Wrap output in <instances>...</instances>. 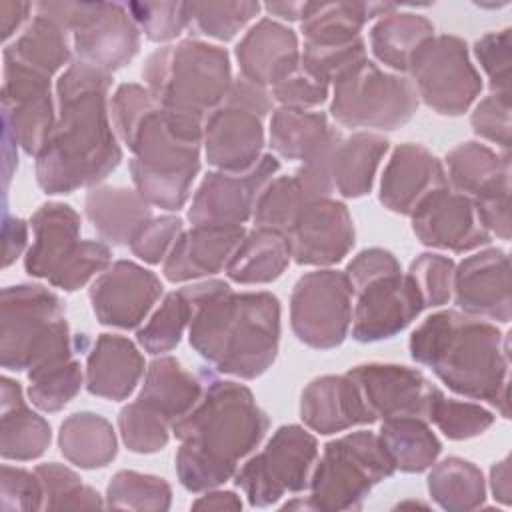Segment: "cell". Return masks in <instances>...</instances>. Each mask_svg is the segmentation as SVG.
Segmentation results:
<instances>
[{
    "label": "cell",
    "instance_id": "cell-1",
    "mask_svg": "<svg viewBox=\"0 0 512 512\" xmlns=\"http://www.w3.org/2000/svg\"><path fill=\"white\" fill-rule=\"evenodd\" d=\"M112 80V74L76 58L58 74L56 122L34 166L44 194L98 186L120 166V138L110 118Z\"/></svg>",
    "mask_w": 512,
    "mask_h": 512
},
{
    "label": "cell",
    "instance_id": "cell-2",
    "mask_svg": "<svg viewBox=\"0 0 512 512\" xmlns=\"http://www.w3.org/2000/svg\"><path fill=\"white\" fill-rule=\"evenodd\" d=\"M110 118L132 152L134 190L166 212L184 208L200 172L204 116L166 108L144 84L124 82L110 96Z\"/></svg>",
    "mask_w": 512,
    "mask_h": 512
},
{
    "label": "cell",
    "instance_id": "cell-3",
    "mask_svg": "<svg viewBox=\"0 0 512 512\" xmlns=\"http://www.w3.org/2000/svg\"><path fill=\"white\" fill-rule=\"evenodd\" d=\"M198 404L172 432L180 440L174 456L178 482L188 492H206L234 478L238 462L264 440L270 420L252 390L204 370Z\"/></svg>",
    "mask_w": 512,
    "mask_h": 512
},
{
    "label": "cell",
    "instance_id": "cell-4",
    "mask_svg": "<svg viewBox=\"0 0 512 512\" xmlns=\"http://www.w3.org/2000/svg\"><path fill=\"white\" fill-rule=\"evenodd\" d=\"M182 290L192 304L188 342L198 356L242 380H254L274 364L282 310L272 292H234L220 278H204Z\"/></svg>",
    "mask_w": 512,
    "mask_h": 512
},
{
    "label": "cell",
    "instance_id": "cell-5",
    "mask_svg": "<svg viewBox=\"0 0 512 512\" xmlns=\"http://www.w3.org/2000/svg\"><path fill=\"white\" fill-rule=\"evenodd\" d=\"M508 332L460 310H438L410 334V356L452 392L494 406L502 418L508 410Z\"/></svg>",
    "mask_w": 512,
    "mask_h": 512
},
{
    "label": "cell",
    "instance_id": "cell-6",
    "mask_svg": "<svg viewBox=\"0 0 512 512\" xmlns=\"http://www.w3.org/2000/svg\"><path fill=\"white\" fill-rule=\"evenodd\" d=\"M86 334H72L62 298L36 282L2 288L0 364L28 372L40 364L76 356L86 350Z\"/></svg>",
    "mask_w": 512,
    "mask_h": 512
},
{
    "label": "cell",
    "instance_id": "cell-7",
    "mask_svg": "<svg viewBox=\"0 0 512 512\" xmlns=\"http://www.w3.org/2000/svg\"><path fill=\"white\" fill-rule=\"evenodd\" d=\"M140 74L162 106L204 118L224 100L234 82L230 54L196 38L156 48L144 60Z\"/></svg>",
    "mask_w": 512,
    "mask_h": 512
},
{
    "label": "cell",
    "instance_id": "cell-8",
    "mask_svg": "<svg viewBox=\"0 0 512 512\" xmlns=\"http://www.w3.org/2000/svg\"><path fill=\"white\" fill-rule=\"evenodd\" d=\"M394 472V460L376 432H348L324 444L310 476V506L328 512L356 510Z\"/></svg>",
    "mask_w": 512,
    "mask_h": 512
},
{
    "label": "cell",
    "instance_id": "cell-9",
    "mask_svg": "<svg viewBox=\"0 0 512 512\" xmlns=\"http://www.w3.org/2000/svg\"><path fill=\"white\" fill-rule=\"evenodd\" d=\"M418 104L410 78L382 70L368 56L330 84V116L346 128L396 130L414 118Z\"/></svg>",
    "mask_w": 512,
    "mask_h": 512
},
{
    "label": "cell",
    "instance_id": "cell-10",
    "mask_svg": "<svg viewBox=\"0 0 512 512\" xmlns=\"http://www.w3.org/2000/svg\"><path fill=\"white\" fill-rule=\"evenodd\" d=\"M268 88L234 78L224 100L206 114L202 148L206 162L222 172H246L264 156V120L274 110Z\"/></svg>",
    "mask_w": 512,
    "mask_h": 512
},
{
    "label": "cell",
    "instance_id": "cell-11",
    "mask_svg": "<svg viewBox=\"0 0 512 512\" xmlns=\"http://www.w3.org/2000/svg\"><path fill=\"white\" fill-rule=\"evenodd\" d=\"M36 10L58 20L72 38L74 58L108 74L140 52V30L120 2H40Z\"/></svg>",
    "mask_w": 512,
    "mask_h": 512
},
{
    "label": "cell",
    "instance_id": "cell-12",
    "mask_svg": "<svg viewBox=\"0 0 512 512\" xmlns=\"http://www.w3.org/2000/svg\"><path fill=\"white\" fill-rule=\"evenodd\" d=\"M316 460V438L300 424H282L260 452L240 464L234 484L250 506L266 508L284 498V494L306 490Z\"/></svg>",
    "mask_w": 512,
    "mask_h": 512
},
{
    "label": "cell",
    "instance_id": "cell-13",
    "mask_svg": "<svg viewBox=\"0 0 512 512\" xmlns=\"http://www.w3.org/2000/svg\"><path fill=\"white\" fill-rule=\"evenodd\" d=\"M418 100L442 116H460L482 92V78L470 60L468 44L454 34H434L408 64Z\"/></svg>",
    "mask_w": 512,
    "mask_h": 512
},
{
    "label": "cell",
    "instance_id": "cell-14",
    "mask_svg": "<svg viewBox=\"0 0 512 512\" xmlns=\"http://www.w3.org/2000/svg\"><path fill=\"white\" fill-rule=\"evenodd\" d=\"M352 324V286L342 270L318 268L302 274L290 294L294 336L314 348H338Z\"/></svg>",
    "mask_w": 512,
    "mask_h": 512
},
{
    "label": "cell",
    "instance_id": "cell-15",
    "mask_svg": "<svg viewBox=\"0 0 512 512\" xmlns=\"http://www.w3.org/2000/svg\"><path fill=\"white\" fill-rule=\"evenodd\" d=\"M2 130L28 156H38L56 122V96L52 78L4 60L2 70Z\"/></svg>",
    "mask_w": 512,
    "mask_h": 512
},
{
    "label": "cell",
    "instance_id": "cell-16",
    "mask_svg": "<svg viewBox=\"0 0 512 512\" xmlns=\"http://www.w3.org/2000/svg\"><path fill=\"white\" fill-rule=\"evenodd\" d=\"M278 170V158L264 154L256 166L246 172H208L192 194L188 220L192 226H242L254 216L262 190Z\"/></svg>",
    "mask_w": 512,
    "mask_h": 512
},
{
    "label": "cell",
    "instance_id": "cell-17",
    "mask_svg": "<svg viewBox=\"0 0 512 512\" xmlns=\"http://www.w3.org/2000/svg\"><path fill=\"white\" fill-rule=\"evenodd\" d=\"M352 298V338L362 344L398 336L424 310L414 284L402 270L354 286Z\"/></svg>",
    "mask_w": 512,
    "mask_h": 512
},
{
    "label": "cell",
    "instance_id": "cell-18",
    "mask_svg": "<svg viewBox=\"0 0 512 512\" xmlns=\"http://www.w3.org/2000/svg\"><path fill=\"white\" fill-rule=\"evenodd\" d=\"M162 292L164 286L152 270L134 260H116L94 278L88 298L100 324L132 330L140 328Z\"/></svg>",
    "mask_w": 512,
    "mask_h": 512
},
{
    "label": "cell",
    "instance_id": "cell-19",
    "mask_svg": "<svg viewBox=\"0 0 512 512\" xmlns=\"http://www.w3.org/2000/svg\"><path fill=\"white\" fill-rule=\"evenodd\" d=\"M286 238L296 264L330 268L348 256L356 242V230L348 206L326 196L300 208Z\"/></svg>",
    "mask_w": 512,
    "mask_h": 512
},
{
    "label": "cell",
    "instance_id": "cell-20",
    "mask_svg": "<svg viewBox=\"0 0 512 512\" xmlns=\"http://www.w3.org/2000/svg\"><path fill=\"white\" fill-rule=\"evenodd\" d=\"M410 222L420 244L456 254L486 246L492 238L478 216L474 200L450 186L430 192L414 208Z\"/></svg>",
    "mask_w": 512,
    "mask_h": 512
},
{
    "label": "cell",
    "instance_id": "cell-21",
    "mask_svg": "<svg viewBox=\"0 0 512 512\" xmlns=\"http://www.w3.org/2000/svg\"><path fill=\"white\" fill-rule=\"evenodd\" d=\"M362 390L376 418L416 416L428 420L432 406L444 394L418 368L404 364L366 362L346 372Z\"/></svg>",
    "mask_w": 512,
    "mask_h": 512
},
{
    "label": "cell",
    "instance_id": "cell-22",
    "mask_svg": "<svg viewBox=\"0 0 512 512\" xmlns=\"http://www.w3.org/2000/svg\"><path fill=\"white\" fill-rule=\"evenodd\" d=\"M452 298L460 312L508 324L512 318L510 258L502 248H484L454 268Z\"/></svg>",
    "mask_w": 512,
    "mask_h": 512
},
{
    "label": "cell",
    "instance_id": "cell-23",
    "mask_svg": "<svg viewBox=\"0 0 512 512\" xmlns=\"http://www.w3.org/2000/svg\"><path fill=\"white\" fill-rule=\"evenodd\" d=\"M444 186L450 184L442 160L422 144L404 142L384 166L378 200L390 212L410 216L430 192Z\"/></svg>",
    "mask_w": 512,
    "mask_h": 512
},
{
    "label": "cell",
    "instance_id": "cell-24",
    "mask_svg": "<svg viewBox=\"0 0 512 512\" xmlns=\"http://www.w3.org/2000/svg\"><path fill=\"white\" fill-rule=\"evenodd\" d=\"M300 418L306 428L324 436L378 420L348 374H324L310 380L300 394Z\"/></svg>",
    "mask_w": 512,
    "mask_h": 512
},
{
    "label": "cell",
    "instance_id": "cell-25",
    "mask_svg": "<svg viewBox=\"0 0 512 512\" xmlns=\"http://www.w3.org/2000/svg\"><path fill=\"white\" fill-rule=\"evenodd\" d=\"M244 226L200 224L182 230L162 262V274L170 282H194L222 272L244 238Z\"/></svg>",
    "mask_w": 512,
    "mask_h": 512
},
{
    "label": "cell",
    "instance_id": "cell-26",
    "mask_svg": "<svg viewBox=\"0 0 512 512\" xmlns=\"http://www.w3.org/2000/svg\"><path fill=\"white\" fill-rule=\"evenodd\" d=\"M146 372L138 346L120 334H98L86 354L84 384L92 396L122 402Z\"/></svg>",
    "mask_w": 512,
    "mask_h": 512
},
{
    "label": "cell",
    "instance_id": "cell-27",
    "mask_svg": "<svg viewBox=\"0 0 512 512\" xmlns=\"http://www.w3.org/2000/svg\"><path fill=\"white\" fill-rule=\"evenodd\" d=\"M32 244L24 270L32 278H50L80 244V214L64 202H46L30 218Z\"/></svg>",
    "mask_w": 512,
    "mask_h": 512
},
{
    "label": "cell",
    "instance_id": "cell-28",
    "mask_svg": "<svg viewBox=\"0 0 512 512\" xmlns=\"http://www.w3.org/2000/svg\"><path fill=\"white\" fill-rule=\"evenodd\" d=\"M298 54V34L274 18H260L234 48L240 76L262 88H270Z\"/></svg>",
    "mask_w": 512,
    "mask_h": 512
},
{
    "label": "cell",
    "instance_id": "cell-29",
    "mask_svg": "<svg viewBox=\"0 0 512 512\" xmlns=\"http://www.w3.org/2000/svg\"><path fill=\"white\" fill-rule=\"evenodd\" d=\"M202 392V374L196 376L186 370L178 358L160 354L148 364L136 400L162 416L172 428L198 404Z\"/></svg>",
    "mask_w": 512,
    "mask_h": 512
},
{
    "label": "cell",
    "instance_id": "cell-30",
    "mask_svg": "<svg viewBox=\"0 0 512 512\" xmlns=\"http://www.w3.org/2000/svg\"><path fill=\"white\" fill-rule=\"evenodd\" d=\"M0 400V454L4 460L28 462L40 458L52 440V428L46 418L34 412L20 384L2 376Z\"/></svg>",
    "mask_w": 512,
    "mask_h": 512
},
{
    "label": "cell",
    "instance_id": "cell-31",
    "mask_svg": "<svg viewBox=\"0 0 512 512\" xmlns=\"http://www.w3.org/2000/svg\"><path fill=\"white\" fill-rule=\"evenodd\" d=\"M84 214L108 246H128L136 230L152 218V206L132 188L98 184L88 188Z\"/></svg>",
    "mask_w": 512,
    "mask_h": 512
},
{
    "label": "cell",
    "instance_id": "cell-32",
    "mask_svg": "<svg viewBox=\"0 0 512 512\" xmlns=\"http://www.w3.org/2000/svg\"><path fill=\"white\" fill-rule=\"evenodd\" d=\"M4 60L18 62L52 78L74 60L70 32L58 20L34 8V16L24 30L6 44Z\"/></svg>",
    "mask_w": 512,
    "mask_h": 512
},
{
    "label": "cell",
    "instance_id": "cell-33",
    "mask_svg": "<svg viewBox=\"0 0 512 512\" xmlns=\"http://www.w3.org/2000/svg\"><path fill=\"white\" fill-rule=\"evenodd\" d=\"M292 260L284 232L254 226L230 256L224 272L238 284H270L278 280Z\"/></svg>",
    "mask_w": 512,
    "mask_h": 512
},
{
    "label": "cell",
    "instance_id": "cell-34",
    "mask_svg": "<svg viewBox=\"0 0 512 512\" xmlns=\"http://www.w3.org/2000/svg\"><path fill=\"white\" fill-rule=\"evenodd\" d=\"M390 142L378 132H354L342 136L332 156V184L342 198L366 196L376 178V170L388 152Z\"/></svg>",
    "mask_w": 512,
    "mask_h": 512
},
{
    "label": "cell",
    "instance_id": "cell-35",
    "mask_svg": "<svg viewBox=\"0 0 512 512\" xmlns=\"http://www.w3.org/2000/svg\"><path fill=\"white\" fill-rule=\"evenodd\" d=\"M58 448L70 464L82 470H96L116 458L118 438L102 414L80 410L60 424Z\"/></svg>",
    "mask_w": 512,
    "mask_h": 512
},
{
    "label": "cell",
    "instance_id": "cell-36",
    "mask_svg": "<svg viewBox=\"0 0 512 512\" xmlns=\"http://www.w3.org/2000/svg\"><path fill=\"white\" fill-rule=\"evenodd\" d=\"M444 170L452 190L476 198L510 180V154H500L482 142L466 140L446 154Z\"/></svg>",
    "mask_w": 512,
    "mask_h": 512
},
{
    "label": "cell",
    "instance_id": "cell-37",
    "mask_svg": "<svg viewBox=\"0 0 512 512\" xmlns=\"http://www.w3.org/2000/svg\"><path fill=\"white\" fill-rule=\"evenodd\" d=\"M432 36L434 24L426 16L396 8L380 16L370 28V50L380 64L404 74L414 52Z\"/></svg>",
    "mask_w": 512,
    "mask_h": 512
},
{
    "label": "cell",
    "instance_id": "cell-38",
    "mask_svg": "<svg viewBox=\"0 0 512 512\" xmlns=\"http://www.w3.org/2000/svg\"><path fill=\"white\" fill-rule=\"evenodd\" d=\"M370 20L366 2H304L300 14L302 48H338L362 38Z\"/></svg>",
    "mask_w": 512,
    "mask_h": 512
},
{
    "label": "cell",
    "instance_id": "cell-39",
    "mask_svg": "<svg viewBox=\"0 0 512 512\" xmlns=\"http://www.w3.org/2000/svg\"><path fill=\"white\" fill-rule=\"evenodd\" d=\"M378 436L394 460L396 470L406 474L428 470L442 452V442L424 418L398 416L382 420Z\"/></svg>",
    "mask_w": 512,
    "mask_h": 512
},
{
    "label": "cell",
    "instance_id": "cell-40",
    "mask_svg": "<svg viewBox=\"0 0 512 512\" xmlns=\"http://www.w3.org/2000/svg\"><path fill=\"white\" fill-rule=\"evenodd\" d=\"M428 494L448 512L476 510L486 500V480L482 470L460 456H448L430 466Z\"/></svg>",
    "mask_w": 512,
    "mask_h": 512
},
{
    "label": "cell",
    "instance_id": "cell-41",
    "mask_svg": "<svg viewBox=\"0 0 512 512\" xmlns=\"http://www.w3.org/2000/svg\"><path fill=\"white\" fill-rule=\"evenodd\" d=\"M270 148L284 160H306L334 128L324 112L278 106L270 116Z\"/></svg>",
    "mask_w": 512,
    "mask_h": 512
},
{
    "label": "cell",
    "instance_id": "cell-42",
    "mask_svg": "<svg viewBox=\"0 0 512 512\" xmlns=\"http://www.w3.org/2000/svg\"><path fill=\"white\" fill-rule=\"evenodd\" d=\"M28 374V400L42 412L62 410L82 388L84 374L76 356L40 364Z\"/></svg>",
    "mask_w": 512,
    "mask_h": 512
},
{
    "label": "cell",
    "instance_id": "cell-43",
    "mask_svg": "<svg viewBox=\"0 0 512 512\" xmlns=\"http://www.w3.org/2000/svg\"><path fill=\"white\" fill-rule=\"evenodd\" d=\"M192 304L182 288L168 292L152 316L136 330L138 344L154 356L174 350L188 330Z\"/></svg>",
    "mask_w": 512,
    "mask_h": 512
},
{
    "label": "cell",
    "instance_id": "cell-44",
    "mask_svg": "<svg viewBox=\"0 0 512 512\" xmlns=\"http://www.w3.org/2000/svg\"><path fill=\"white\" fill-rule=\"evenodd\" d=\"M270 94L280 106L310 110L328 100L330 78L300 52L272 82Z\"/></svg>",
    "mask_w": 512,
    "mask_h": 512
},
{
    "label": "cell",
    "instance_id": "cell-45",
    "mask_svg": "<svg viewBox=\"0 0 512 512\" xmlns=\"http://www.w3.org/2000/svg\"><path fill=\"white\" fill-rule=\"evenodd\" d=\"M172 504L170 484L154 474L118 470L106 486V506L122 510H168Z\"/></svg>",
    "mask_w": 512,
    "mask_h": 512
},
{
    "label": "cell",
    "instance_id": "cell-46",
    "mask_svg": "<svg viewBox=\"0 0 512 512\" xmlns=\"http://www.w3.org/2000/svg\"><path fill=\"white\" fill-rule=\"evenodd\" d=\"M314 198L296 174L274 176L266 188L262 190L256 208H254V224L262 228H272L284 232L290 228L292 220L300 212V208Z\"/></svg>",
    "mask_w": 512,
    "mask_h": 512
},
{
    "label": "cell",
    "instance_id": "cell-47",
    "mask_svg": "<svg viewBox=\"0 0 512 512\" xmlns=\"http://www.w3.org/2000/svg\"><path fill=\"white\" fill-rule=\"evenodd\" d=\"M260 10V2H188L190 28L222 42L240 34Z\"/></svg>",
    "mask_w": 512,
    "mask_h": 512
},
{
    "label": "cell",
    "instance_id": "cell-48",
    "mask_svg": "<svg viewBox=\"0 0 512 512\" xmlns=\"http://www.w3.org/2000/svg\"><path fill=\"white\" fill-rule=\"evenodd\" d=\"M34 472L44 490V508H100L104 504L98 490L82 484V478L64 464H38Z\"/></svg>",
    "mask_w": 512,
    "mask_h": 512
},
{
    "label": "cell",
    "instance_id": "cell-49",
    "mask_svg": "<svg viewBox=\"0 0 512 512\" xmlns=\"http://www.w3.org/2000/svg\"><path fill=\"white\" fill-rule=\"evenodd\" d=\"M116 422L124 446L134 454L160 452L170 440V424L138 400L122 406Z\"/></svg>",
    "mask_w": 512,
    "mask_h": 512
},
{
    "label": "cell",
    "instance_id": "cell-50",
    "mask_svg": "<svg viewBox=\"0 0 512 512\" xmlns=\"http://www.w3.org/2000/svg\"><path fill=\"white\" fill-rule=\"evenodd\" d=\"M494 412L466 400L446 398L436 400L430 410L428 422H432L450 440H468L484 434L494 424Z\"/></svg>",
    "mask_w": 512,
    "mask_h": 512
},
{
    "label": "cell",
    "instance_id": "cell-51",
    "mask_svg": "<svg viewBox=\"0 0 512 512\" xmlns=\"http://www.w3.org/2000/svg\"><path fill=\"white\" fill-rule=\"evenodd\" d=\"M456 262L450 256L424 252L416 256L408 272H404L414 284L424 308H438L450 302L452 298V280H454Z\"/></svg>",
    "mask_w": 512,
    "mask_h": 512
},
{
    "label": "cell",
    "instance_id": "cell-52",
    "mask_svg": "<svg viewBox=\"0 0 512 512\" xmlns=\"http://www.w3.org/2000/svg\"><path fill=\"white\" fill-rule=\"evenodd\" d=\"M112 264V250L104 240H80L72 256L48 278V284L64 292H76Z\"/></svg>",
    "mask_w": 512,
    "mask_h": 512
},
{
    "label": "cell",
    "instance_id": "cell-53",
    "mask_svg": "<svg viewBox=\"0 0 512 512\" xmlns=\"http://www.w3.org/2000/svg\"><path fill=\"white\" fill-rule=\"evenodd\" d=\"M126 8L150 42H170L190 28L188 2H128Z\"/></svg>",
    "mask_w": 512,
    "mask_h": 512
},
{
    "label": "cell",
    "instance_id": "cell-54",
    "mask_svg": "<svg viewBox=\"0 0 512 512\" xmlns=\"http://www.w3.org/2000/svg\"><path fill=\"white\" fill-rule=\"evenodd\" d=\"M474 58L488 78L492 94L510 96V70H512V40L510 28L488 32L474 42Z\"/></svg>",
    "mask_w": 512,
    "mask_h": 512
},
{
    "label": "cell",
    "instance_id": "cell-55",
    "mask_svg": "<svg viewBox=\"0 0 512 512\" xmlns=\"http://www.w3.org/2000/svg\"><path fill=\"white\" fill-rule=\"evenodd\" d=\"M184 230V220L176 214L148 218L132 236L128 248L146 264H160L168 256L176 238Z\"/></svg>",
    "mask_w": 512,
    "mask_h": 512
},
{
    "label": "cell",
    "instance_id": "cell-56",
    "mask_svg": "<svg viewBox=\"0 0 512 512\" xmlns=\"http://www.w3.org/2000/svg\"><path fill=\"white\" fill-rule=\"evenodd\" d=\"M44 508V490L38 474L20 466L2 464L0 470V510L32 512Z\"/></svg>",
    "mask_w": 512,
    "mask_h": 512
},
{
    "label": "cell",
    "instance_id": "cell-57",
    "mask_svg": "<svg viewBox=\"0 0 512 512\" xmlns=\"http://www.w3.org/2000/svg\"><path fill=\"white\" fill-rule=\"evenodd\" d=\"M472 130L502 148L504 154H510V96L488 94L484 96L470 114Z\"/></svg>",
    "mask_w": 512,
    "mask_h": 512
},
{
    "label": "cell",
    "instance_id": "cell-58",
    "mask_svg": "<svg viewBox=\"0 0 512 512\" xmlns=\"http://www.w3.org/2000/svg\"><path fill=\"white\" fill-rule=\"evenodd\" d=\"M472 200L486 230L502 240H510V180Z\"/></svg>",
    "mask_w": 512,
    "mask_h": 512
},
{
    "label": "cell",
    "instance_id": "cell-59",
    "mask_svg": "<svg viewBox=\"0 0 512 512\" xmlns=\"http://www.w3.org/2000/svg\"><path fill=\"white\" fill-rule=\"evenodd\" d=\"M28 226L26 220L12 216L8 206L2 210V266L8 268L24 252L28 244Z\"/></svg>",
    "mask_w": 512,
    "mask_h": 512
},
{
    "label": "cell",
    "instance_id": "cell-60",
    "mask_svg": "<svg viewBox=\"0 0 512 512\" xmlns=\"http://www.w3.org/2000/svg\"><path fill=\"white\" fill-rule=\"evenodd\" d=\"M34 10V4L30 2H0V24H2V40L8 44L16 32L24 30V26L30 22V12Z\"/></svg>",
    "mask_w": 512,
    "mask_h": 512
},
{
    "label": "cell",
    "instance_id": "cell-61",
    "mask_svg": "<svg viewBox=\"0 0 512 512\" xmlns=\"http://www.w3.org/2000/svg\"><path fill=\"white\" fill-rule=\"evenodd\" d=\"M192 508L196 510H240L242 500L232 490H206L204 496H198L192 502Z\"/></svg>",
    "mask_w": 512,
    "mask_h": 512
},
{
    "label": "cell",
    "instance_id": "cell-62",
    "mask_svg": "<svg viewBox=\"0 0 512 512\" xmlns=\"http://www.w3.org/2000/svg\"><path fill=\"white\" fill-rule=\"evenodd\" d=\"M490 488L492 494L498 502L502 504H510L512 496H510V458L504 456L502 460L494 462L490 468Z\"/></svg>",
    "mask_w": 512,
    "mask_h": 512
},
{
    "label": "cell",
    "instance_id": "cell-63",
    "mask_svg": "<svg viewBox=\"0 0 512 512\" xmlns=\"http://www.w3.org/2000/svg\"><path fill=\"white\" fill-rule=\"evenodd\" d=\"M302 6H304V2H266L262 8L280 20H288V22L298 20L300 22Z\"/></svg>",
    "mask_w": 512,
    "mask_h": 512
}]
</instances>
